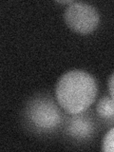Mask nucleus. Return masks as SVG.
I'll return each mask as SVG.
<instances>
[{
  "mask_svg": "<svg viewBox=\"0 0 114 152\" xmlns=\"http://www.w3.org/2000/svg\"><path fill=\"white\" fill-rule=\"evenodd\" d=\"M96 111L100 117L104 119L114 118V99L110 96H104L99 100Z\"/></svg>",
  "mask_w": 114,
  "mask_h": 152,
  "instance_id": "39448f33",
  "label": "nucleus"
},
{
  "mask_svg": "<svg viewBox=\"0 0 114 152\" xmlns=\"http://www.w3.org/2000/svg\"><path fill=\"white\" fill-rule=\"evenodd\" d=\"M73 1H71V0H68V1H57V3H60V4H71Z\"/></svg>",
  "mask_w": 114,
  "mask_h": 152,
  "instance_id": "6e6552de",
  "label": "nucleus"
},
{
  "mask_svg": "<svg viewBox=\"0 0 114 152\" xmlns=\"http://www.w3.org/2000/svg\"><path fill=\"white\" fill-rule=\"evenodd\" d=\"M102 150L106 152H114V127L104 135L102 142Z\"/></svg>",
  "mask_w": 114,
  "mask_h": 152,
  "instance_id": "423d86ee",
  "label": "nucleus"
},
{
  "mask_svg": "<svg viewBox=\"0 0 114 152\" xmlns=\"http://www.w3.org/2000/svg\"><path fill=\"white\" fill-rule=\"evenodd\" d=\"M30 122L40 130H51L61 122V113L56 104L50 99L37 98L31 101L27 107Z\"/></svg>",
  "mask_w": 114,
  "mask_h": 152,
  "instance_id": "7ed1b4c3",
  "label": "nucleus"
},
{
  "mask_svg": "<svg viewBox=\"0 0 114 152\" xmlns=\"http://www.w3.org/2000/svg\"><path fill=\"white\" fill-rule=\"evenodd\" d=\"M65 22L71 31L80 34L93 32L100 23V15L93 6L84 2H72L64 12Z\"/></svg>",
  "mask_w": 114,
  "mask_h": 152,
  "instance_id": "f03ea898",
  "label": "nucleus"
},
{
  "mask_svg": "<svg viewBox=\"0 0 114 152\" xmlns=\"http://www.w3.org/2000/svg\"><path fill=\"white\" fill-rule=\"evenodd\" d=\"M108 91L110 96L114 99V72L111 74L108 80Z\"/></svg>",
  "mask_w": 114,
  "mask_h": 152,
  "instance_id": "0eeeda50",
  "label": "nucleus"
},
{
  "mask_svg": "<svg viewBox=\"0 0 114 152\" xmlns=\"http://www.w3.org/2000/svg\"><path fill=\"white\" fill-rule=\"evenodd\" d=\"M97 94L94 77L80 69L69 70L59 78L55 96L59 106L69 114H80L91 106Z\"/></svg>",
  "mask_w": 114,
  "mask_h": 152,
  "instance_id": "f257e3e1",
  "label": "nucleus"
},
{
  "mask_svg": "<svg viewBox=\"0 0 114 152\" xmlns=\"http://www.w3.org/2000/svg\"><path fill=\"white\" fill-rule=\"evenodd\" d=\"M66 131L69 135L76 139H86L89 137L93 132L92 121L87 116L76 114L68 123Z\"/></svg>",
  "mask_w": 114,
  "mask_h": 152,
  "instance_id": "20e7f679",
  "label": "nucleus"
}]
</instances>
